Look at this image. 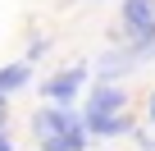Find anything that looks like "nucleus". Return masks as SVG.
Masks as SVG:
<instances>
[{
  "instance_id": "f257e3e1",
  "label": "nucleus",
  "mask_w": 155,
  "mask_h": 151,
  "mask_svg": "<svg viewBox=\"0 0 155 151\" xmlns=\"http://www.w3.org/2000/svg\"><path fill=\"white\" fill-rule=\"evenodd\" d=\"M32 133L41 151H87V119L73 110H37Z\"/></svg>"
},
{
  "instance_id": "f03ea898",
  "label": "nucleus",
  "mask_w": 155,
  "mask_h": 151,
  "mask_svg": "<svg viewBox=\"0 0 155 151\" xmlns=\"http://www.w3.org/2000/svg\"><path fill=\"white\" fill-rule=\"evenodd\" d=\"M123 28L132 37H155V0H123Z\"/></svg>"
},
{
  "instance_id": "7ed1b4c3",
  "label": "nucleus",
  "mask_w": 155,
  "mask_h": 151,
  "mask_svg": "<svg viewBox=\"0 0 155 151\" xmlns=\"http://www.w3.org/2000/svg\"><path fill=\"white\" fill-rule=\"evenodd\" d=\"M123 105H128V92L114 87V83H101L91 92V101H87V115H119Z\"/></svg>"
},
{
  "instance_id": "20e7f679",
  "label": "nucleus",
  "mask_w": 155,
  "mask_h": 151,
  "mask_svg": "<svg viewBox=\"0 0 155 151\" xmlns=\"http://www.w3.org/2000/svg\"><path fill=\"white\" fill-rule=\"evenodd\" d=\"M82 78H87V69H82V64H73V69L55 73V78H50L41 92H46V96H55V101H73V96H78V87H82Z\"/></svg>"
},
{
  "instance_id": "39448f33",
  "label": "nucleus",
  "mask_w": 155,
  "mask_h": 151,
  "mask_svg": "<svg viewBox=\"0 0 155 151\" xmlns=\"http://www.w3.org/2000/svg\"><path fill=\"white\" fill-rule=\"evenodd\" d=\"M87 119V133H101V137H114V133H128L132 119L119 110V115H82Z\"/></svg>"
},
{
  "instance_id": "423d86ee",
  "label": "nucleus",
  "mask_w": 155,
  "mask_h": 151,
  "mask_svg": "<svg viewBox=\"0 0 155 151\" xmlns=\"http://www.w3.org/2000/svg\"><path fill=\"white\" fill-rule=\"evenodd\" d=\"M28 83V64H9V69H0V96H9Z\"/></svg>"
},
{
  "instance_id": "0eeeda50",
  "label": "nucleus",
  "mask_w": 155,
  "mask_h": 151,
  "mask_svg": "<svg viewBox=\"0 0 155 151\" xmlns=\"http://www.w3.org/2000/svg\"><path fill=\"white\" fill-rule=\"evenodd\" d=\"M0 124H5V96H0Z\"/></svg>"
},
{
  "instance_id": "6e6552de",
  "label": "nucleus",
  "mask_w": 155,
  "mask_h": 151,
  "mask_svg": "<svg viewBox=\"0 0 155 151\" xmlns=\"http://www.w3.org/2000/svg\"><path fill=\"white\" fill-rule=\"evenodd\" d=\"M150 119H155V96H150Z\"/></svg>"
}]
</instances>
